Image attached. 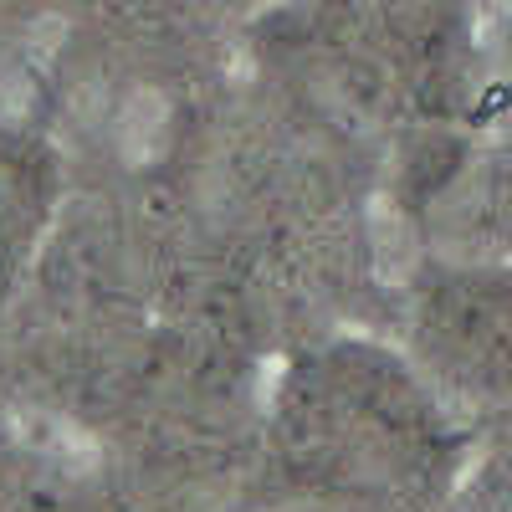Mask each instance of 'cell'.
<instances>
[{"label":"cell","mask_w":512,"mask_h":512,"mask_svg":"<svg viewBox=\"0 0 512 512\" xmlns=\"http://www.w3.org/2000/svg\"><path fill=\"white\" fill-rule=\"evenodd\" d=\"M477 441L384 328H338L267 374L246 512H441Z\"/></svg>","instance_id":"obj_1"},{"label":"cell","mask_w":512,"mask_h":512,"mask_svg":"<svg viewBox=\"0 0 512 512\" xmlns=\"http://www.w3.org/2000/svg\"><path fill=\"white\" fill-rule=\"evenodd\" d=\"M390 338L431 379L482 456L512 461V262L410 256Z\"/></svg>","instance_id":"obj_2"},{"label":"cell","mask_w":512,"mask_h":512,"mask_svg":"<svg viewBox=\"0 0 512 512\" xmlns=\"http://www.w3.org/2000/svg\"><path fill=\"white\" fill-rule=\"evenodd\" d=\"M72 195L77 175L67 149L26 113L0 108V318L26 292Z\"/></svg>","instance_id":"obj_3"},{"label":"cell","mask_w":512,"mask_h":512,"mask_svg":"<svg viewBox=\"0 0 512 512\" xmlns=\"http://www.w3.org/2000/svg\"><path fill=\"white\" fill-rule=\"evenodd\" d=\"M0 512H128V502L88 441L26 420L0 446Z\"/></svg>","instance_id":"obj_4"},{"label":"cell","mask_w":512,"mask_h":512,"mask_svg":"<svg viewBox=\"0 0 512 512\" xmlns=\"http://www.w3.org/2000/svg\"><path fill=\"white\" fill-rule=\"evenodd\" d=\"M441 512H512V461L477 456V466Z\"/></svg>","instance_id":"obj_5"},{"label":"cell","mask_w":512,"mask_h":512,"mask_svg":"<svg viewBox=\"0 0 512 512\" xmlns=\"http://www.w3.org/2000/svg\"><path fill=\"white\" fill-rule=\"evenodd\" d=\"M282 0H154L159 21H190L195 31L221 26V21H262Z\"/></svg>","instance_id":"obj_6"},{"label":"cell","mask_w":512,"mask_h":512,"mask_svg":"<svg viewBox=\"0 0 512 512\" xmlns=\"http://www.w3.org/2000/svg\"><path fill=\"white\" fill-rule=\"evenodd\" d=\"M21 425H26V415L16 410V400H11V390H6V384H0V446H6V441L21 431Z\"/></svg>","instance_id":"obj_7"},{"label":"cell","mask_w":512,"mask_h":512,"mask_svg":"<svg viewBox=\"0 0 512 512\" xmlns=\"http://www.w3.org/2000/svg\"><path fill=\"white\" fill-rule=\"evenodd\" d=\"M21 16H26V0H0V41L21 26Z\"/></svg>","instance_id":"obj_8"}]
</instances>
